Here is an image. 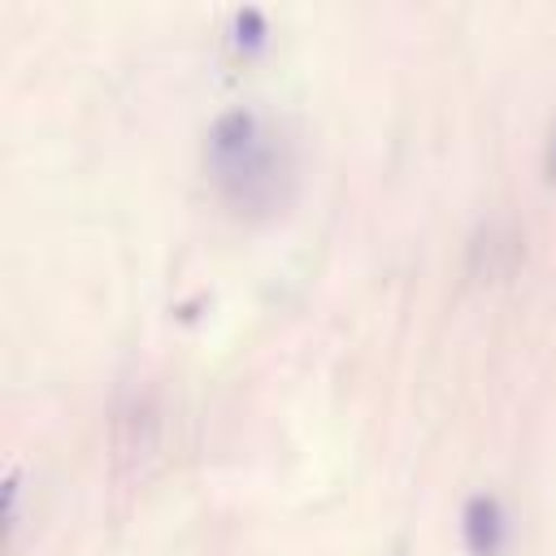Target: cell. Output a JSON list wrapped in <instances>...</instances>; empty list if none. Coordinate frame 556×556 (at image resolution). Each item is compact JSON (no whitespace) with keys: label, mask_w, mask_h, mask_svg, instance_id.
I'll use <instances>...</instances> for the list:
<instances>
[{"label":"cell","mask_w":556,"mask_h":556,"mask_svg":"<svg viewBox=\"0 0 556 556\" xmlns=\"http://www.w3.org/2000/svg\"><path fill=\"white\" fill-rule=\"evenodd\" d=\"M208 165L222 195L243 213H265L282 200L287 161L278 152V139L265 135V126L248 109H230L213 122Z\"/></svg>","instance_id":"obj_1"},{"label":"cell","mask_w":556,"mask_h":556,"mask_svg":"<svg viewBox=\"0 0 556 556\" xmlns=\"http://www.w3.org/2000/svg\"><path fill=\"white\" fill-rule=\"evenodd\" d=\"M465 543L473 556H500L504 547V508L491 495H473L465 504Z\"/></svg>","instance_id":"obj_2"},{"label":"cell","mask_w":556,"mask_h":556,"mask_svg":"<svg viewBox=\"0 0 556 556\" xmlns=\"http://www.w3.org/2000/svg\"><path fill=\"white\" fill-rule=\"evenodd\" d=\"M235 39H239V48L256 52L265 43V13L261 9H239L235 13Z\"/></svg>","instance_id":"obj_3"},{"label":"cell","mask_w":556,"mask_h":556,"mask_svg":"<svg viewBox=\"0 0 556 556\" xmlns=\"http://www.w3.org/2000/svg\"><path fill=\"white\" fill-rule=\"evenodd\" d=\"M552 169H556V143H552Z\"/></svg>","instance_id":"obj_4"}]
</instances>
